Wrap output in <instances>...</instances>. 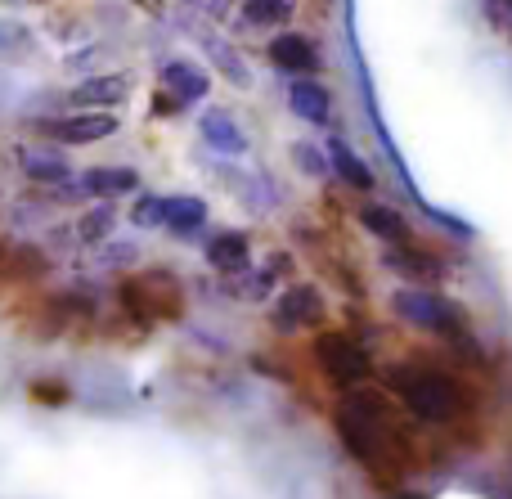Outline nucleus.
<instances>
[{"mask_svg":"<svg viewBox=\"0 0 512 499\" xmlns=\"http://www.w3.org/2000/svg\"><path fill=\"white\" fill-rule=\"evenodd\" d=\"M288 275H292V257H288V252H274V257H265L261 279H256V293H265L270 284H279V279H288Z\"/></svg>","mask_w":512,"mask_h":499,"instance_id":"a878e982","label":"nucleus"},{"mask_svg":"<svg viewBox=\"0 0 512 499\" xmlns=\"http://www.w3.org/2000/svg\"><path fill=\"white\" fill-rule=\"evenodd\" d=\"M360 221H364V230H373L378 239L396 243V248H409V225H405V216H400L396 207H387V203H364V207H360Z\"/></svg>","mask_w":512,"mask_h":499,"instance_id":"f3484780","label":"nucleus"},{"mask_svg":"<svg viewBox=\"0 0 512 499\" xmlns=\"http://www.w3.org/2000/svg\"><path fill=\"white\" fill-rule=\"evenodd\" d=\"M288 108L310 126H328L333 122V95L319 86L315 77H297L288 86Z\"/></svg>","mask_w":512,"mask_h":499,"instance_id":"9b49d317","label":"nucleus"},{"mask_svg":"<svg viewBox=\"0 0 512 499\" xmlns=\"http://www.w3.org/2000/svg\"><path fill=\"white\" fill-rule=\"evenodd\" d=\"M315 360L328 374V383H337L342 392H360V383H369L373 360L351 333H319L315 338Z\"/></svg>","mask_w":512,"mask_h":499,"instance_id":"39448f33","label":"nucleus"},{"mask_svg":"<svg viewBox=\"0 0 512 499\" xmlns=\"http://www.w3.org/2000/svg\"><path fill=\"white\" fill-rule=\"evenodd\" d=\"M324 293H319L315 284H292L279 293V302H274L270 311V324L279 333H301V329H315L319 320H324Z\"/></svg>","mask_w":512,"mask_h":499,"instance_id":"423d86ee","label":"nucleus"},{"mask_svg":"<svg viewBox=\"0 0 512 499\" xmlns=\"http://www.w3.org/2000/svg\"><path fill=\"white\" fill-rule=\"evenodd\" d=\"M382 266L400 270L405 279H427V284L445 279V261L432 257V252H418V248H391V252H382Z\"/></svg>","mask_w":512,"mask_h":499,"instance_id":"dca6fc26","label":"nucleus"},{"mask_svg":"<svg viewBox=\"0 0 512 499\" xmlns=\"http://www.w3.org/2000/svg\"><path fill=\"white\" fill-rule=\"evenodd\" d=\"M27 45H32V36H27L23 27H18V23H0V50L14 54V50H27Z\"/></svg>","mask_w":512,"mask_h":499,"instance_id":"c85d7f7f","label":"nucleus"},{"mask_svg":"<svg viewBox=\"0 0 512 499\" xmlns=\"http://www.w3.org/2000/svg\"><path fill=\"white\" fill-rule=\"evenodd\" d=\"M292 162H297L301 176H324V171L333 167L328 149H319L315 140H297V144H292Z\"/></svg>","mask_w":512,"mask_h":499,"instance_id":"b1692460","label":"nucleus"},{"mask_svg":"<svg viewBox=\"0 0 512 499\" xmlns=\"http://www.w3.org/2000/svg\"><path fill=\"white\" fill-rule=\"evenodd\" d=\"M117 297H122L126 315H140V320H180V315H185V288L162 266L122 279Z\"/></svg>","mask_w":512,"mask_h":499,"instance_id":"7ed1b4c3","label":"nucleus"},{"mask_svg":"<svg viewBox=\"0 0 512 499\" xmlns=\"http://www.w3.org/2000/svg\"><path fill=\"white\" fill-rule=\"evenodd\" d=\"M81 189L86 194H99L104 203H113V198H126V194H140V176H135V167H90L86 176H81Z\"/></svg>","mask_w":512,"mask_h":499,"instance_id":"4468645a","label":"nucleus"},{"mask_svg":"<svg viewBox=\"0 0 512 499\" xmlns=\"http://www.w3.org/2000/svg\"><path fill=\"white\" fill-rule=\"evenodd\" d=\"M113 221H117V207H113V203H99V207H90V212L77 221L81 243H99V248H104V243H108V234H113Z\"/></svg>","mask_w":512,"mask_h":499,"instance_id":"4be33fe9","label":"nucleus"},{"mask_svg":"<svg viewBox=\"0 0 512 499\" xmlns=\"http://www.w3.org/2000/svg\"><path fill=\"white\" fill-rule=\"evenodd\" d=\"M32 396L45 405H63L72 392H68V383H59V378H41V383H32Z\"/></svg>","mask_w":512,"mask_h":499,"instance_id":"bb28decb","label":"nucleus"},{"mask_svg":"<svg viewBox=\"0 0 512 499\" xmlns=\"http://www.w3.org/2000/svg\"><path fill=\"white\" fill-rule=\"evenodd\" d=\"M135 257H140L135 243H104V248H99V261H104V266H135Z\"/></svg>","mask_w":512,"mask_h":499,"instance_id":"cd10ccee","label":"nucleus"},{"mask_svg":"<svg viewBox=\"0 0 512 499\" xmlns=\"http://www.w3.org/2000/svg\"><path fill=\"white\" fill-rule=\"evenodd\" d=\"M207 225V203L194 194H171L167 198V230L180 234V239H189V234H198Z\"/></svg>","mask_w":512,"mask_h":499,"instance_id":"a211bd4d","label":"nucleus"},{"mask_svg":"<svg viewBox=\"0 0 512 499\" xmlns=\"http://www.w3.org/2000/svg\"><path fill=\"white\" fill-rule=\"evenodd\" d=\"M180 108H185V99H176L171 90H158V99H153V113H158V117H167V113L176 117Z\"/></svg>","mask_w":512,"mask_h":499,"instance_id":"c756f323","label":"nucleus"},{"mask_svg":"<svg viewBox=\"0 0 512 499\" xmlns=\"http://www.w3.org/2000/svg\"><path fill=\"white\" fill-rule=\"evenodd\" d=\"M387 387L405 401V410L418 423H454L468 410V392L459 378H450L445 369L418 365V360H400L387 369Z\"/></svg>","mask_w":512,"mask_h":499,"instance_id":"f03ea898","label":"nucleus"},{"mask_svg":"<svg viewBox=\"0 0 512 499\" xmlns=\"http://www.w3.org/2000/svg\"><path fill=\"white\" fill-rule=\"evenodd\" d=\"M207 261H212L221 275H239L252 261V239L243 230H221L216 239H207Z\"/></svg>","mask_w":512,"mask_h":499,"instance_id":"ddd939ff","label":"nucleus"},{"mask_svg":"<svg viewBox=\"0 0 512 499\" xmlns=\"http://www.w3.org/2000/svg\"><path fill=\"white\" fill-rule=\"evenodd\" d=\"M126 95H131V77H126V72H99V77H86L72 90L81 113H108V108H117Z\"/></svg>","mask_w":512,"mask_h":499,"instance_id":"6e6552de","label":"nucleus"},{"mask_svg":"<svg viewBox=\"0 0 512 499\" xmlns=\"http://www.w3.org/2000/svg\"><path fill=\"white\" fill-rule=\"evenodd\" d=\"M18 171L45 189H63L72 180L68 158H63L59 149H36V144H23V149H18Z\"/></svg>","mask_w":512,"mask_h":499,"instance_id":"9d476101","label":"nucleus"},{"mask_svg":"<svg viewBox=\"0 0 512 499\" xmlns=\"http://www.w3.org/2000/svg\"><path fill=\"white\" fill-rule=\"evenodd\" d=\"M292 18V5L288 0H248L239 9V23L243 27H279Z\"/></svg>","mask_w":512,"mask_h":499,"instance_id":"412c9836","label":"nucleus"},{"mask_svg":"<svg viewBox=\"0 0 512 499\" xmlns=\"http://www.w3.org/2000/svg\"><path fill=\"white\" fill-rule=\"evenodd\" d=\"M131 221L140 230H153V225H167V198L162 194H135V207H131Z\"/></svg>","mask_w":512,"mask_h":499,"instance_id":"393cba45","label":"nucleus"},{"mask_svg":"<svg viewBox=\"0 0 512 499\" xmlns=\"http://www.w3.org/2000/svg\"><path fill=\"white\" fill-rule=\"evenodd\" d=\"M333 419H337V432H342L346 450H351V455L360 459L373 477L387 482L391 468L405 464L409 441H405V432H400V419H396V410L387 405V396L369 392V387L346 392Z\"/></svg>","mask_w":512,"mask_h":499,"instance_id":"f257e3e1","label":"nucleus"},{"mask_svg":"<svg viewBox=\"0 0 512 499\" xmlns=\"http://www.w3.org/2000/svg\"><path fill=\"white\" fill-rule=\"evenodd\" d=\"M50 275V261H45L41 248H27V243H9L5 266H0V279H41Z\"/></svg>","mask_w":512,"mask_h":499,"instance_id":"aec40b11","label":"nucleus"},{"mask_svg":"<svg viewBox=\"0 0 512 499\" xmlns=\"http://www.w3.org/2000/svg\"><path fill=\"white\" fill-rule=\"evenodd\" d=\"M328 158H333L337 176H342L351 189H360V194H369V189H373V171H369V162H364L360 153L351 149V144L333 140V144H328Z\"/></svg>","mask_w":512,"mask_h":499,"instance_id":"6ab92c4d","label":"nucleus"},{"mask_svg":"<svg viewBox=\"0 0 512 499\" xmlns=\"http://www.w3.org/2000/svg\"><path fill=\"white\" fill-rule=\"evenodd\" d=\"M265 59L283 72H319V45L301 32H279L270 45H265Z\"/></svg>","mask_w":512,"mask_h":499,"instance_id":"1a4fd4ad","label":"nucleus"},{"mask_svg":"<svg viewBox=\"0 0 512 499\" xmlns=\"http://www.w3.org/2000/svg\"><path fill=\"white\" fill-rule=\"evenodd\" d=\"M207 72L198 68V63H189V59H171V63H162V90H171L176 99H185V104H194V99H203L207 95Z\"/></svg>","mask_w":512,"mask_h":499,"instance_id":"2eb2a0df","label":"nucleus"},{"mask_svg":"<svg viewBox=\"0 0 512 499\" xmlns=\"http://www.w3.org/2000/svg\"><path fill=\"white\" fill-rule=\"evenodd\" d=\"M198 131H203L207 149L225 153V158H239V153H248V135L239 131V122H234L225 108H207V113L198 117Z\"/></svg>","mask_w":512,"mask_h":499,"instance_id":"f8f14e48","label":"nucleus"},{"mask_svg":"<svg viewBox=\"0 0 512 499\" xmlns=\"http://www.w3.org/2000/svg\"><path fill=\"white\" fill-rule=\"evenodd\" d=\"M32 131L50 135L54 144H95V140H108L117 131V117L113 113H72V117H36Z\"/></svg>","mask_w":512,"mask_h":499,"instance_id":"0eeeda50","label":"nucleus"},{"mask_svg":"<svg viewBox=\"0 0 512 499\" xmlns=\"http://www.w3.org/2000/svg\"><path fill=\"white\" fill-rule=\"evenodd\" d=\"M203 45H207V54L216 59V68H221L225 77L234 81V86H248L252 77H248V68L239 63V54H234V45H230V41H221V36H203Z\"/></svg>","mask_w":512,"mask_h":499,"instance_id":"5701e85b","label":"nucleus"},{"mask_svg":"<svg viewBox=\"0 0 512 499\" xmlns=\"http://www.w3.org/2000/svg\"><path fill=\"white\" fill-rule=\"evenodd\" d=\"M391 311L405 324H414V329L441 333V338H459L463 324H468L463 320V306L445 302L441 293H427V288H400V293L391 297Z\"/></svg>","mask_w":512,"mask_h":499,"instance_id":"20e7f679","label":"nucleus"}]
</instances>
